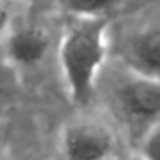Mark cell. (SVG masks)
Returning a JSON list of instances; mask_svg holds the SVG:
<instances>
[{
	"label": "cell",
	"mask_w": 160,
	"mask_h": 160,
	"mask_svg": "<svg viewBox=\"0 0 160 160\" xmlns=\"http://www.w3.org/2000/svg\"><path fill=\"white\" fill-rule=\"evenodd\" d=\"M59 67L75 106L93 99L109 57L108 16H71L59 41Z\"/></svg>",
	"instance_id": "obj_1"
},
{
	"label": "cell",
	"mask_w": 160,
	"mask_h": 160,
	"mask_svg": "<svg viewBox=\"0 0 160 160\" xmlns=\"http://www.w3.org/2000/svg\"><path fill=\"white\" fill-rule=\"evenodd\" d=\"M108 103L113 118L136 144L160 122V79L144 77L118 65L108 77Z\"/></svg>",
	"instance_id": "obj_2"
},
{
	"label": "cell",
	"mask_w": 160,
	"mask_h": 160,
	"mask_svg": "<svg viewBox=\"0 0 160 160\" xmlns=\"http://www.w3.org/2000/svg\"><path fill=\"white\" fill-rule=\"evenodd\" d=\"M59 154L61 160H112L116 158V134L93 118L75 120L63 128Z\"/></svg>",
	"instance_id": "obj_3"
},
{
	"label": "cell",
	"mask_w": 160,
	"mask_h": 160,
	"mask_svg": "<svg viewBox=\"0 0 160 160\" xmlns=\"http://www.w3.org/2000/svg\"><path fill=\"white\" fill-rule=\"evenodd\" d=\"M118 65L144 77L160 79V22L126 35L118 49Z\"/></svg>",
	"instance_id": "obj_4"
},
{
	"label": "cell",
	"mask_w": 160,
	"mask_h": 160,
	"mask_svg": "<svg viewBox=\"0 0 160 160\" xmlns=\"http://www.w3.org/2000/svg\"><path fill=\"white\" fill-rule=\"evenodd\" d=\"M49 45H51L49 32L37 24H22L6 32V39H4L6 59L14 67H28L39 63L47 55Z\"/></svg>",
	"instance_id": "obj_5"
},
{
	"label": "cell",
	"mask_w": 160,
	"mask_h": 160,
	"mask_svg": "<svg viewBox=\"0 0 160 160\" xmlns=\"http://www.w3.org/2000/svg\"><path fill=\"white\" fill-rule=\"evenodd\" d=\"M16 91H18L16 67L6 57H0V113L12 103Z\"/></svg>",
	"instance_id": "obj_6"
},
{
	"label": "cell",
	"mask_w": 160,
	"mask_h": 160,
	"mask_svg": "<svg viewBox=\"0 0 160 160\" xmlns=\"http://www.w3.org/2000/svg\"><path fill=\"white\" fill-rule=\"evenodd\" d=\"M116 0H61L71 16H108Z\"/></svg>",
	"instance_id": "obj_7"
},
{
	"label": "cell",
	"mask_w": 160,
	"mask_h": 160,
	"mask_svg": "<svg viewBox=\"0 0 160 160\" xmlns=\"http://www.w3.org/2000/svg\"><path fill=\"white\" fill-rule=\"evenodd\" d=\"M138 156L144 160H160V122H156L138 142Z\"/></svg>",
	"instance_id": "obj_8"
},
{
	"label": "cell",
	"mask_w": 160,
	"mask_h": 160,
	"mask_svg": "<svg viewBox=\"0 0 160 160\" xmlns=\"http://www.w3.org/2000/svg\"><path fill=\"white\" fill-rule=\"evenodd\" d=\"M8 24H10V6L8 0H0V39L8 32Z\"/></svg>",
	"instance_id": "obj_9"
},
{
	"label": "cell",
	"mask_w": 160,
	"mask_h": 160,
	"mask_svg": "<svg viewBox=\"0 0 160 160\" xmlns=\"http://www.w3.org/2000/svg\"><path fill=\"white\" fill-rule=\"evenodd\" d=\"M2 144H4V126L0 124V150H2Z\"/></svg>",
	"instance_id": "obj_10"
},
{
	"label": "cell",
	"mask_w": 160,
	"mask_h": 160,
	"mask_svg": "<svg viewBox=\"0 0 160 160\" xmlns=\"http://www.w3.org/2000/svg\"><path fill=\"white\" fill-rule=\"evenodd\" d=\"M134 160H144V158H140V156H136V158H134Z\"/></svg>",
	"instance_id": "obj_11"
},
{
	"label": "cell",
	"mask_w": 160,
	"mask_h": 160,
	"mask_svg": "<svg viewBox=\"0 0 160 160\" xmlns=\"http://www.w3.org/2000/svg\"><path fill=\"white\" fill-rule=\"evenodd\" d=\"M112 160H118V158H112Z\"/></svg>",
	"instance_id": "obj_12"
}]
</instances>
